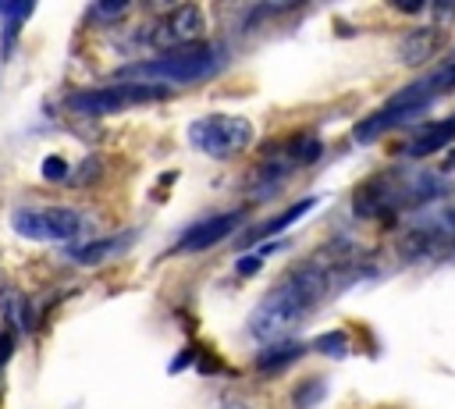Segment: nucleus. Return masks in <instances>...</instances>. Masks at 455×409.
I'll return each mask as SVG.
<instances>
[{
    "mask_svg": "<svg viewBox=\"0 0 455 409\" xmlns=\"http://www.w3.org/2000/svg\"><path fill=\"white\" fill-rule=\"evenodd\" d=\"M0 310H4V320L15 328V335L36 328L33 306H29V299H26L19 289H0Z\"/></svg>",
    "mask_w": 455,
    "mask_h": 409,
    "instance_id": "4468645a",
    "label": "nucleus"
},
{
    "mask_svg": "<svg viewBox=\"0 0 455 409\" xmlns=\"http://www.w3.org/2000/svg\"><path fill=\"white\" fill-rule=\"evenodd\" d=\"M324 153V143L317 135H296L281 146V157L292 164V167H306V164H317Z\"/></svg>",
    "mask_w": 455,
    "mask_h": 409,
    "instance_id": "2eb2a0df",
    "label": "nucleus"
},
{
    "mask_svg": "<svg viewBox=\"0 0 455 409\" xmlns=\"http://www.w3.org/2000/svg\"><path fill=\"white\" fill-rule=\"evenodd\" d=\"M132 235H118V239H100V243H86L79 250H68V260L82 264V267H93V264H104L111 257H118L121 250H128Z\"/></svg>",
    "mask_w": 455,
    "mask_h": 409,
    "instance_id": "ddd939ff",
    "label": "nucleus"
},
{
    "mask_svg": "<svg viewBox=\"0 0 455 409\" xmlns=\"http://www.w3.org/2000/svg\"><path fill=\"white\" fill-rule=\"evenodd\" d=\"M455 143V114L451 118H441V121H430L413 143H409V157H430V153H441L444 146Z\"/></svg>",
    "mask_w": 455,
    "mask_h": 409,
    "instance_id": "9b49d317",
    "label": "nucleus"
},
{
    "mask_svg": "<svg viewBox=\"0 0 455 409\" xmlns=\"http://www.w3.org/2000/svg\"><path fill=\"white\" fill-rule=\"evenodd\" d=\"M96 167H100V160H96V157H89V160H82V167H79V174H75L72 181H75V185H86V181H93V178L100 174Z\"/></svg>",
    "mask_w": 455,
    "mask_h": 409,
    "instance_id": "6ab92c4d",
    "label": "nucleus"
},
{
    "mask_svg": "<svg viewBox=\"0 0 455 409\" xmlns=\"http://www.w3.org/2000/svg\"><path fill=\"white\" fill-rule=\"evenodd\" d=\"M335 289V271L324 264V260H306V264H296L253 310L250 317V335H257L264 345L271 342H281L289 338L303 320L306 313L324 303Z\"/></svg>",
    "mask_w": 455,
    "mask_h": 409,
    "instance_id": "f257e3e1",
    "label": "nucleus"
},
{
    "mask_svg": "<svg viewBox=\"0 0 455 409\" xmlns=\"http://www.w3.org/2000/svg\"><path fill=\"white\" fill-rule=\"evenodd\" d=\"M317 207V196H306V199H299V203H292L289 211H281V214H274L271 221H264L260 228H250V232H243V246H253V243H264V239H271V235H278V232H285L292 221H299L306 211H313Z\"/></svg>",
    "mask_w": 455,
    "mask_h": 409,
    "instance_id": "9d476101",
    "label": "nucleus"
},
{
    "mask_svg": "<svg viewBox=\"0 0 455 409\" xmlns=\"http://www.w3.org/2000/svg\"><path fill=\"white\" fill-rule=\"evenodd\" d=\"M324 395H328V381H324V377H306V381L292 391V405H296V409H313V405H320Z\"/></svg>",
    "mask_w": 455,
    "mask_h": 409,
    "instance_id": "dca6fc26",
    "label": "nucleus"
},
{
    "mask_svg": "<svg viewBox=\"0 0 455 409\" xmlns=\"http://www.w3.org/2000/svg\"><path fill=\"white\" fill-rule=\"evenodd\" d=\"M15 232L36 243H68L82 232V218L72 207H22L12 218Z\"/></svg>",
    "mask_w": 455,
    "mask_h": 409,
    "instance_id": "39448f33",
    "label": "nucleus"
},
{
    "mask_svg": "<svg viewBox=\"0 0 455 409\" xmlns=\"http://www.w3.org/2000/svg\"><path fill=\"white\" fill-rule=\"evenodd\" d=\"M437 225H441V232H444V243L455 250V211H448V214H444Z\"/></svg>",
    "mask_w": 455,
    "mask_h": 409,
    "instance_id": "5701e85b",
    "label": "nucleus"
},
{
    "mask_svg": "<svg viewBox=\"0 0 455 409\" xmlns=\"http://www.w3.org/2000/svg\"><path fill=\"white\" fill-rule=\"evenodd\" d=\"M40 174H43L47 181H65V178H68V164H65L61 157H47V160L40 164Z\"/></svg>",
    "mask_w": 455,
    "mask_h": 409,
    "instance_id": "a211bd4d",
    "label": "nucleus"
},
{
    "mask_svg": "<svg viewBox=\"0 0 455 409\" xmlns=\"http://www.w3.org/2000/svg\"><path fill=\"white\" fill-rule=\"evenodd\" d=\"M15 338H19V335H12V331H4V335H0V370H4V363L15 356V345H19Z\"/></svg>",
    "mask_w": 455,
    "mask_h": 409,
    "instance_id": "412c9836",
    "label": "nucleus"
},
{
    "mask_svg": "<svg viewBox=\"0 0 455 409\" xmlns=\"http://www.w3.org/2000/svg\"><path fill=\"white\" fill-rule=\"evenodd\" d=\"M203 29H206V15L203 8L196 4H181L174 8L153 33H150V43L160 47V50H185V47H196L203 43Z\"/></svg>",
    "mask_w": 455,
    "mask_h": 409,
    "instance_id": "0eeeda50",
    "label": "nucleus"
},
{
    "mask_svg": "<svg viewBox=\"0 0 455 409\" xmlns=\"http://www.w3.org/2000/svg\"><path fill=\"white\" fill-rule=\"evenodd\" d=\"M224 65L220 47L213 43H196L185 50H171L160 54L153 61H135L128 68L118 72L121 82H150V86H189V82H203L210 75H217Z\"/></svg>",
    "mask_w": 455,
    "mask_h": 409,
    "instance_id": "f03ea898",
    "label": "nucleus"
},
{
    "mask_svg": "<svg viewBox=\"0 0 455 409\" xmlns=\"http://www.w3.org/2000/svg\"><path fill=\"white\" fill-rule=\"evenodd\" d=\"M189 139L206 157L228 160V157H239L243 150H250L253 125H250V118H239V114H206V118L192 121Z\"/></svg>",
    "mask_w": 455,
    "mask_h": 409,
    "instance_id": "20e7f679",
    "label": "nucleus"
},
{
    "mask_svg": "<svg viewBox=\"0 0 455 409\" xmlns=\"http://www.w3.org/2000/svg\"><path fill=\"white\" fill-rule=\"evenodd\" d=\"M306 352V345L303 342H292V338H281V342H271V345H264L260 352H257V370L260 374H278V370H285L289 363H296L299 356Z\"/></svg>",
    "mask_w": 455,
    "mask_h": 409,
    "instance_id": "f8f14e48",
    "label": "nucleus"
},
{
    "mask_svg": "<svg viewBox=\"0 0 455 409\" xmlns=\"http://www.w3.org/2000/svg\"><path fill=\"white\" fill-rule=\"evenodd\" d=\"M444 47H448L444 26H420V29H409V33L398 40V58H402L405 68H423V65L434 61Z\"/></svg>",
    "mask_w": 455,
    "mask_h": 409,
    "instance_id": "1a4fd4ad",
    "label": "nucleus"
},
{
    "mask_svg": "<svg viewBox=\"0 0 455 409\" xmlns=\"http://www.w3.org/2000/svg\"><path fill=\"white\" fill-rule=\"evenodd\" d=\"M260 267H264V257H260V253H253V257H239V260H235V271H239L243 278H246V274H257Z\"/></svg>",
    "mask_w": 455,
    "mask_h": 409,
    "instance_id": "aec40b11",
    "label": "nucleus"
},
{
    "mask_svg": "<svg viewBox=\"0 0 455 409\" xmlns=\"http://www.w3.org/2000/svg\"><path fill=\"white\" fill-rule=\"evenodd\" d=\"M125 12H128L125 0H121V4H96V8H93V15H96V19H121Z\"/></svg>",
    "mask_w": 455,
    "mask_h": 409,
    "instance_id": "4be33fe9",
    "label": "nucleus"
},
{
    "mask_svg": "<svg viewBox=\"0 0 455 409\" xmlns=\"http://www.w3.org/2000/svg\"><path fill=\"white\" fill-rule=\"evenodd\" d=\"M451 89H455V61L430 68L423 79H416V82H409L405 89H398L384 107H391V111H402V114L416 118V114H423L434 100H441V96H444V93H451Z\"/></svg>",
    "mask_w": 455,
    "mask_h": 409,
    "instance_id": "423d86ee",
    "label": "nucleus"
},
{
    "mask_svg": "<svg viewBox=\"0 0 455 409\" xmlns=\"http://www.w3.org/2000/svg\"><path fill=\"white\" fill-rule=\"evenodd\" d=\"M313 349L324 352V356H345L349 352V335L345 331H328V335H320L313 342Z\"/></svg>",
    "mask_w": 455,
    "mask_h": 409,
    "instance_id": "f3484780",
    "label": "nucleus"
},
{
    "mask_svg": "<svg viewBox=\"0 0 455 409\" xmlns=\"http://www.w3.org/2000/svg\"><path fill=\"white\" fill-rule=\"evenodd\" d=\"M171 89L167 86H150V82H114V86H100V89H82L72 93L65 104L72 114L82 118H100V114H118L125 107H139V104H157L167 100Z\"/></svg>",
    "mask_w": 455,
    "mask_h": 409,
    "instance_id": "7ed1b4c3",
    "label": "nucleus"
},
{
    "mask_svg": "<svg viewBox=\"0 0 455 409\" xmlns=\"http://www.w3.org/2000/svg\"><path fill=\"white\" fill-rule=\"evenodd\" d=\"M246 221V211H228V214H217V218H206L199 221L196 228H189L178 243V253H203L217 243H224L228 235H232L239 225Z\"/></svg>",
    "mask_w": 455,
    "mask_h": 409,
    "instance_id": "6e6552de",
    "label": "nucleus"
}]
</instances>
